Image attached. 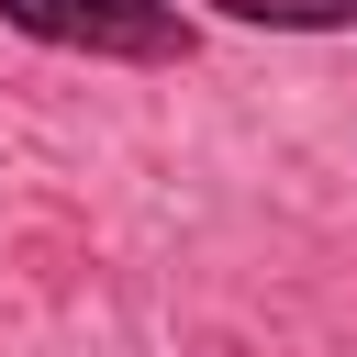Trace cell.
Segmentation results:
<instances>
[{"instance_id": "obj_1", "label": "cell", "mask_w": 357, "mask_h": 357, "mask_svg": "<svg viewBox=\"0 0 357 357\" xmlns=\"http://www.w3.org/2000/svg\"><path fill=\"white\" fill-rule=\"evenodd\" d=\"M0 22L22 45L100 56V67H190L212 11H190V0H0Z\"/></svg>"}, {"instance_id": "obj_2", "label": "cell", "mask_w": 357, "mask_h": 357, "mask_svg": "<svg viewBox=\"0 0 357 357\" xmlns=\"http://www.w3.org/2000/svg\"><path fill=\"white\" fill-rule=\"evenodd\" d=\"M201 11L245 33H357V0H201Z\"/></svg>"}]
</instances>
